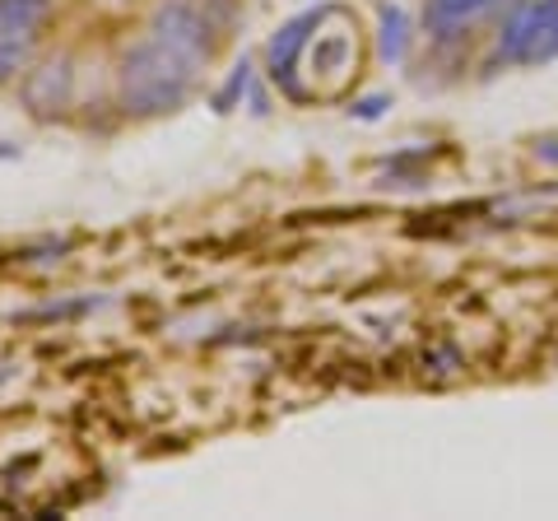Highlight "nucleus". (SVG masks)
Wrapping results in <instances>:
<instances>
[{
	"mask_svg": "<svg viewBox=\"0 0 558 521\" xmlns=\"http://www.w3.org/2000/svg\"><path fill=\"white\" fill-rule=\"evenodd\" d=\"M149 38L168 43L172 51H182V57H186V61H196V65H205V61H209V51H215V43H209L205 14H201V10H191L186 0H168V5L154 10Z\"/></svg>",
	"mask_w": 558,
	"mask_h": 521,
	"instance_id": "obj_5",
	"label": "nucleus"
},
{
	"mask_svg": "<svg viewBox=\"0 0 558 521\" xmlns=\"http://www.w3.org/2000/svg\"><path fill=\"white\" fill-rule=\"evenodd\" d=\"M24 98L33 112H61L65 98H70V61H47L43 71H33L24 84Z\"/></svg>",
	"mask_w": 558,
	"mask_h": 521,
	"instance_id": "obj_8",
	"label": "nucleus"
},
{
	"mask_svg": "<svg viewBox=\"0 0 558 521\" xmlns=\"http://www.w3.org/2000/svg\"><path fill=\"white\" fill-rule=\"evenodd\" d=\"M387 108H391V98H387V94H368V98H359L349 112H354L359 121H377V117H387Z\"/></svg>",
	"mask_w": 558,
	"mask_h": 521,
	"instance_id": "obj_11",
	"label": "nucleus"
},
{
	"mask_svg": "<svg viewBox=\"0 0 558 521\" xmlns=\"http://www.w3.org/2000/svg\"><path fill=\"white\" fill-rule=\"evenodd\" d=\"M247 89H252V61L242 57V61L233 65V75L223 80V89L215 94V112H219V117H223V112H233V108H238V98L247 94Z\"/></svg>",
	"mask_w": 558,
	"mask_h": 521,
	"instance_id": "obj_10",
	"label": "nucleus"
},
{
	"mask_svg": "<svg viewBox=\"0 0 558 521\" xmlns=\"http://www.w3.org/2000/svg\"><path fill=\"white\" fill-rule=\"evenodd\" d=\"M410 51V14L400 5H381L377 10V57L387 65H400Z\"/></svg>",
	"mask_w": 558,
	"mask_h": 521,
	"instance_id": "obj_9",
	"label": "nucleus"
},
{
	"mask_svg": "<svg viewBox=\"0 0 558 521\" xmlns=\"http://www.w3.org/2000/svg\"><path fill=\"white\" fill-rule=\"evenodd\" d=\"M322 28H326V20H322ZM317 28V38H312V47H307V61H312V75H326L330 84H340L349 71H354V38L349 33H322Z\"/></svg>",
	"mask_w": 558,
	"mask_h": 521,
	"instance_id": "obj_7",
	"label": "nucleus"
},
{
	"mask_svg": "<svg viewBox=\"0 0 558 521\" xmlns=\"http://www.w3.org/2000/svg\"><path fill=\"white\" fill-rule=\"evenodd\" d=\"M322 20H326V10H303V14H293L289 24L275 28V38H270V47H266V71H270V80H275L284 94H293V98H303V89H299V80H293V75H299V61L307 57V47H312V38H317Z\"/></svg>",
	"mask_w": 558,
	"mask_h": 521,
	"instance_id": "obj_4",
	"label": "nucleus"
},
{
	"mask_svg": "<svg viewBox=\"0 0 558 521\" xmlns=\"http://www.w3.org/2000/svg\"><path fill=\"white\" fill-rule=\"evenodd\" d=\"M196 61H186L182 51H172L159 38H140L135 47L121 51L117 65V102L131 117H163L178 112L191 84H196Z\"/></svg>",
	"mask_w": 558,
	"mask_h": 521,
	"instance_id": "obj_1",
	"label": "nucleus"
},
{
	"mask_svg": "<svg viewBox=\"0 0 558 521\" xmlns=\"http://www.w3.org/2000/svg\"><path fill=\"white\" fill-rule=\"evenodd\" d=\"M512 0H428L424 5V28L433 43H457L488 14L508 10Z\"/></svg>",
	"mask_w": 558,
	"mask_h": 521,
	"instance_id": "obj_6",
	"label": "nucleus"
},
{
	"mask_svg": "<svg viewBox=\"0 0 558 521\" xmlns=\"http://www.w3.org/2000/svg\"><path fill=\"white\" fill-rule=\"evenodd\" d=\"M502 65H549L558 61V0H512L498 28Z\"/></svg>",
	"mask_w": 558,
	"mask_h": 521,
	"instance_id": "obj_2",
	"label": "nucleus"
},
{
	"mask_svg": "<svg viewBox=\"0 0 558 521\" xmlns=\"http://www.w3.org/2000/svg\"><path fill=\"white\" fill-rule=\"evenodd\" d=\"M535 159L558 168V135H545V141H535Z\"/></svg>",
	"mask_w": 558,
	"mask_h": 521,
	"instance_id": "obj_12",
	"label": "nucleus"
},
{
	"mask_svg": "<svg viewBox=\"0 0 558 521\" xmlns=\"http://www.w3.org/2000/svg\"><path fill=\"white\" fill-rule=\"evenodd\" d=\"M47 20H51V0H0V84L20 80L28 71Z\"/></svg>",
	"mask_w": 558,
	"mask_h": 521,
	"instance_id": "obj_3",
	"label": "nucleus"
}]
</instances>
